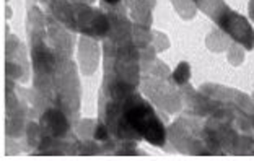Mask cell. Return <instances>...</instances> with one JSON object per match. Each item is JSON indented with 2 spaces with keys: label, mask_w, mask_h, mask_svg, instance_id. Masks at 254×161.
I'll use <instances>...</instances> for the list:
<instances>
[{
  "label": "cell",
  "mask_w": 254,
  "mask_h": 161,
  "mask_svg": "<svg viewBox=\"0 0 254 161\" xmlns=\"http://www.w3.org/2000/svg\"><path fill=\"white\" fill-rule=\"evenodd\" d=\"M105 2H108V3H116V2H119V0H105Z\"/></svg>",
  "instance_id": "cell-7"
},
{
  "label": "cell",
  "mask_w": 254,
  "mask_h": 161,
  "mask_svg": "<svg viewBox=\"0 0 254 161\" xmlns=\"http://www.w3.org/2000/svg\"><path fill=\"white\" fill-rule=\"evenodd\" d=\"M96 140H105L106 137H108V134H106V129L103 127V125H100V127L96 129Z\"/></svg>",
  "instance_id": "cell-5"
},
{
  "label": "cell",
  "mask_w": 254,
  "mask_h": 161,
  "mask_svg": "<svg viewBox=\"0 0 254 161\" xmlns=\"http://www.w3.org/2000/svg\"><path fill=\"white\" fill-rule=\"evenodd\" d=\"M124 122L132 130H135L142 139L152 145H163L166 134L163 124L155 116L152 106L140 98L134 96L124 107Z\"/></svg>",
  "instance_id": "cell-1"
},
{
  "label": "cell",
  "mask_w": 254,
  "mask_h": 161,
  "mask_svg": "<svg viewBox=\"0 0 254 161\" xmlns=\"http://www.w3.org/2000/svg\"><path fill=\"white\" fill-rule=\"evenodd\" d=\"M215 20L218 21L222 30L227 31L233 39H236V41L241 44H245L248 49L254 48V31L251 30V26L248 25V21L243 16L236 15L235 11H230L228 8H225L222 15L215 16Z\"/></svg>",
  "instance_id": "cell-2"
},
{
  "label": "cell",
  "mask_w": 254,
  "mask_h": 161,
  "mask_svg": "<svg viewBox=\"0 0 254 161\" xmlns=\"http://www.w3.org/2000/svg\"><path fill=\"white\" fill-rule=\"evenodd\" d=\"M173 78H175L176 83H186L188 78H189V65L184 64V62L178 65V68L175 70V75H173Z\"/></svg>",
  "instance_id": "cell-4"
},
{
  "label": "cell",
  "mask_w": 254,
  "mask_h": 161,
  "mask_svg": "<svg viewBox=\"0 0 254 161\" xmlns=\"http://www.w3.org/2000/svg\"><path fill=\"white\" fill-rule=\"evenodd\" d=\"M43 124L49 130V134L54 135H62L67 130V122L59 111H48L46 117L43 119Z\"/></svg>",
  "instance_id": "cell-3"
},
{
  "label": "cell",
  "mask_w": 254,
  "mask_h": 161,
  "mask_svg": "<svg viewBox=\"0 0 254 161\" xmlns=\"http://www.w3.org/2000/svg\"><path fill=\"white\" fill-rule=\"evenodd\" d=\"M251 16H253V18H254V2L251 3Z\"/></svg>",
  "instance_id": "cell-6"
}]
</instances>
